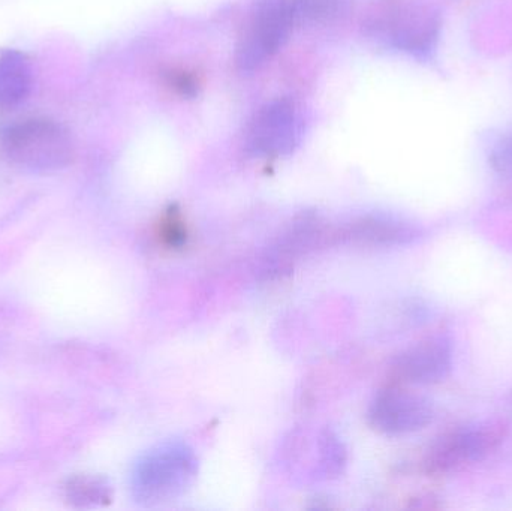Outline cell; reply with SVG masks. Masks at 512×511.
Returning a JSON list of instances; mask_svg holds the SVG:
<instances>
[{
  "instance_id": "1",
  "label": "cell",
  "mask_w": 512,
  "mask_h": 511,
  "mask_svg": "<svg viewBox=\"0 0 512 511\" xmlns=\"http://www.w3.org/2000/svg\"><path fill=\"white\" fill-rule=\"evenodd\" d=\"M198 474V459L188 444L168 441L141 456L132 471V492L143 506H158L182 497Z\"/></svg>"
},
{
  "instance_id": "2",
  "label": "cell",
  "mask_w": 512,
  "mask_h": 511,
  "mask_svg": "<svg viewBox=\"0 0 512 511\" xmlns=\"http://www.w3.org/2000/svg\"><path fill=\"white\" fill-rule=\"evenodd\" d=\"M295 24L289 0H261L237 44L240 71L252 72L267 63L288 41Z\"/></svg>"
},
{
  "instance_id": "3",
  "label": "cell",
  "mask_w": 512,
  "mask_h": 511,
  "mask_svg": "<svg viewBox=\"0 0 512 511\" xmlns=\"http://www.w3.org/2000/svg\"><path fill=\"white\" fill-rule=\"evenodd\" d=\"M304 122L294 102L276 99L259 108L245 135V149L254 158L291 155L301 138Z\"/></svg>"
},
{
  "instance_id": "4",
  "label": "cell",
  "mask_w": 512,
  "mask_h": 511,
  "mask_svg": "<svg viewBox=\"0 0 512 511\" xmlns=\"http://www.w3.org/2000/svg\"><path fill=\"white\" fill-rule=\"evenodd\" d=\"M373 35L400 50L421 53L435 38L436 24L432 15L409 2L382 3L370 14Z\"/></svg>"
},
{
  "instance_id": "5",
  "label": "cell",
  "mask_w": 512,
  "mask_h": 511,
  "mask_svg": "<svg viewBox=\"0 0 512 511\" xmlns=\"http://www.w3.org/2000/svg\"><path fill=\"white\" fill-rule=\"evenodd\" d=\"M6 152L12 161L32 170H54L69 159V141L59 126L32 120L6 134Z\"/></svg>"
},
{
  "instance_id": "6",
  "label": "cell",
  "mask_w": 512,
  "mask_h": 511,
  "mask_svg": "<svg viewBox=\"0 0 512 511\" xmlns=\"http://www.w3.org/2000/svg\"><path fill=\"white\" fill-rule=\"evenodd\" d=\"M433 414L429 399L403 389L382 390L367 411L372 428L390 437L421 431L432 422Z\"/></svg>"
},
{
  "instance_id": "7",
  "label": "cell",
  "mask_w": 512,
  "mask_h": 511,
  "mask_svg": "<svg viewBox=\"0 0 512 511\" xmlns=\"http://www.w3.org/2000/svg\"><path fill=\"white\" fill-rule=\"evenodd\" d=\"M501 428L492 425L468 426L439 438L426 465L432 473H450L456 468L486 458L501 441Z\"/></svg>"
},
{
  "instance_id": "8",
  "label": "cell",
  "mask_w": 512,
  "mask_h": 511,
  "mask_svg": "<svg viewBox=\"0 0 512 511\" xmlns=\"http://www.w3.org/2000/svg\"><path fill=\"white\" fill-rule=\"evenodd\" d=\"M453 366V348L444 336L424 339L406 348L394 360V374L406 383L435 384L444 381Z\"/></svg>"
},
{
  "instance_id": "9",
  "label": "cell",
  "mask_w": 512,
  "mask_h": 511,
  "mask_svg": "<svg viewBox=\"0 0 512 511\" xmlns=\"http://www.w3.org/2000/svg\"><path fill=\"white\" fill-rule=\"evenodd\" d=\"M415 225L387 215H364L333 230L334 243L342 245L390 248L409 245L420 237Z\"/></svg>"
},
{
  "instance_id": "10",
  "label": "cell",
  "mask_w": 512,
  "mask_h": 511,
  "mask_svg": "<svg viewBox=\"0 0 512 511\" xmlns=\"http://www.w3.org/2000/svg\"><path fill=\"white\" fill-rule=\"evenodd\" d=\"M113 489L101 476H75L65 485V497L71 506L78 509H95L110 503Z\"/></svg>"
},
{
  "instance_id": "11",
  "label": "cell",
  "mask_w": 512,
  "mask_h": 511,
  "mask_svg": "<svg viewBox=\"0 0 512 511\" xmlns=\"http://www.w3.org/2000/svg\"><path fill=\"white\" fill-rule=\"evenodd\" d=\"M297 23L324 21L339 11L340 0H289Z\"/></svg>"
},
{
  "instance_id": "12",
  "label": "cell",
  "mask_w": 512,
  "mask_h": 511,
  "mask_svg": "<svg viewBox=\"0 0 512 511\" xmlns=\"http://www.w3.org/2000/svg\"><path fill=\"white\" fill-rule=\"evenodd\" d=\"M493 165L505 176H512V137L499 144L493 155Z\"/></svg>"
},
{
  "instance_id": "13",
  "label": "cell",
  "mask_w": 512,
  "mask_h": 511,
  "mask_svg": "<svg viewBox=\"0 0 512 511\" xmlns=\"http://www.w3.org/2000/svg\"><path fill=\"white\" fill-rule=\"evenodd\" d=\"M168 83L173 87L176 92H179L180 95L192 96L197 92V81L192 75H189L188 72L185 71H173L170 75H168Z\"/></svg>"
}]
</instances>
